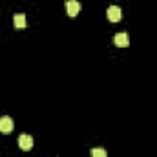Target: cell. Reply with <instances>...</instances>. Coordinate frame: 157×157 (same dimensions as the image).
Returning <instances> with one entry per match:
<instances>
[{"label": "cell", "mask_w": 157, "mask_h": 157, "mask_svg": "<svg viewBox=\"0 0 157 157\" xmlns=\"http://www.w3.org/2000/svg\"><path fill=\"white\" fill-rule=\"evenodd\" d=\"M18 146L22 148V150H31L33 148V137L31 135H28V133H22L20 137H18Z\"/></svg>", "instance_id": "2"}, {"label": "cell", "mask_w": 157, "mask_h": 157, "mask_svg": "<svg viewBox=\"0 0 157 157\" xmlns=\"http://www.w3.org/2000/svg\"><path fill=\"white\" fill-rule=\"evenodd\" d=\"M13 130V119L11 117H0V132L2 133H9Z\"/></svg>", "instance_id": "4"}, {"label": "cell", "mask_w": 157, "mask_h": 157, "mask_svg": "<svg viewBox=\"0 0 157 157\" xmlns=\"http://www.w3.org/2000/svg\"><path fill=\"white\" fill-rule=\"evenodd\" d=\"M13 24H15V28H18V29L26 28V15H24V13H17V15L13 17Z\"/></svg>", "instance_id": "6"}, {"label": "cell", "mask_w": 157, "mask_h": 157, "mask_svg": "<svg viewBox=\"0 0 157 157\" xmlns=\"http://www.w3.org/2000/svg\"><path fill=\"white\" fill-rule=\"evenodd\" d=\"M106 17H108V20H110V22H119V20H121V17H122V11H121V7H119V6H110V7H108V11H106Z\"/></svg>", "instance_id": "1"}, {"label": "cell", "mask_w": 157, "mask_h": 157, "mask_svg": "<svg viewBox=\"0 0 157 157\" xmlns=\"http://www.w3.org/2000/svg\"><path fill=\"white\" fill-rule=\"evenodd\" d=\"M113 42H115V46H119V48H126V46L130 44L128 33H117L115 39H113Z\"/></svg>", "instance_id": "5"}, {"label": "cell", "mask_w": 157, "mask_h": 157, "mask_svg": "<svg viewBox=\"0 0 157 157\" xmlns=\"http://www.w3.org/2000/svg\"><path fill=\"white\" fill-rule=\"evenodd\" d=\"M91 157H106V152L102 148H91Z\"/></svg>", "instance_id": "7"}, {"label": "cell", "mask_w": 157, "mask_h": 157, "mask_svg": "<svg viewBox=\"0 0 157 157\" xmlns=\"http://www.w3.org/2000/svg\"><path fill=\"white\" fill-rule=\"evenodd\" d=\"M80 2H77V0H68L66 2V11H68V15L70 17H75V15H78V11H80Z\"/></svg>", "instance_id": "3"}]
</instances>
